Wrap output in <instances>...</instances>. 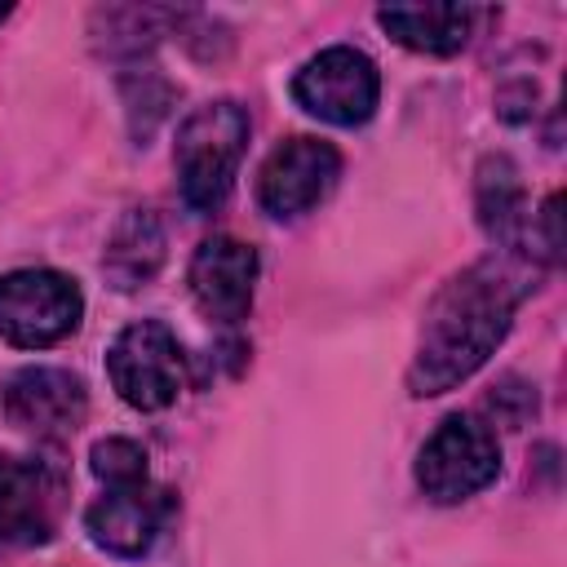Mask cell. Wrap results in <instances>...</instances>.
<instances>
[{
    "label": "cell",
    "instance_id": "cell-1",
    "mask_svg": "<svg viewBox=\"0 0 567 567\" xmlns=\"http://www.w3.org/2000/svg\"><path fill=\"white\" fill-rule=\"evenodd\" d=\"M527 288V270L514 266V257L505 252L452 275L425 306L421 346L408 368V390L416 399H430L474 377L505 341Z\"/></svg>",
    "mask_w": 567,
    "mask_h": 567
},
{
    "label": "cell",
    "instance_id": "cell-2",
    "mask_svg": "<svg viewBox=\"0 0 567 567\" xmlns=\"http://www.w3.org/2000/svg\"><path fill=\"white\" fill-rule=\"evenodd\" d=\"M248 146V111L239 102H208L177 128L173 164L190 213H217L230 199L239 159Z\"/></svg>",
    "mask_w": 567,
    "mask_h": 567
},
{
    "label": "cell",
    "instance_id": "cell-3",
    "mask_svg": "<svg viewBox=\"0 0 567 567\" xmlns=\"http://www.w3.org/2000/svg\"><path fill=\"white\" fill-rule=\"evenodd\" d=\"M496 474H501V443L478 416L465 412L443 416L416 456V483L439 505L470 501Z\"/></svg>",
    "mask_w": 567,
    "mask_h": 567
},
{
    "label": "cell",
    "instance_id": "cell-4",
    "mask_svg": "<svg viewBox=\"0 0 567 567\" xmlns=\"http://www.w3.org/2000/svg\"><path fill=\"white\" fill-rule=\"evenodd\" d=\"M80 284L58 270H9L0 275V337L22 350L58 346L80 328Z\"/></svg>",
    "mask_w": 567,
    "mask_h": 567
},
{
    "label": "cell",
    "instance_id": "cell-5",
    "mask_svg": "<svg viewBox=\"0 0 567 567\" xmlns=\"http://www.w3.org/2000/svg\"><path fill=\"white\" fill-rule=\"evenodd\" d=\"M292 97L315 120L354 128V124L372 120L377 97H381V75L368 53H359L350 44H332V49L315 53L292 75Z\"/></svg>",
    "mask_w": 567,
    "mask_h": 567
},
{
    "label": "cell",
    "instance_id": "cell-6",
    "mask_svg": "<svg viewBox=\"0 0 567 567\" xmlns=\"http://www.w3.org/2000/svg\"><path fill=\"white\" fill-rule=\"evenodd\" d=\"M106 372L128 408L159 412L182 390V346L159 319H137L111 341Z\"/></svg>",
    "mask_w": 567,
    "mask_h": 567
},
{
    "label": "cell",
    "instance_id": "cell-7",
    "mask_svg": "<svg viewBox=\"0 0 567 567\" xmlns=\"http://www.w3.org/2000/svg\"><path fill=\"white\" fill-rule=\"evenodd\" d=\"M102 487L106 492L84 509V527H89L93 545L115 558H142L159 540V532L173 514V492L155 487L151 474L115 478Z\"/></svg>",
    "mask_w": 567,
    "mask_h": 567
},
{
    "label": "cell",
    "instance_id": "cell-8",
    "mask_svg": "<svg viewBox=\"0 0 567 567\" xmlns=\"http://www.w3.org/2000/svg\"><path fill=\"white\" fill-rule=\"evenodd\" d=\"M341 173V155L332 142L319 137H288L270 151V159L261 164L257 177V204L266 217L275 221H292L301 213H310Z\"/></svg>",
    "mask_w": 567,
    "mask_h": 567
},
{
    "label": "cell",
    "instance_id": "cell-9",
    "mask_svg": "<svg viewBox=\"0 0 567 567\" xmlns=\"http://www.w3.org/2000/svg\"><path fill=\"white\" fill-rule=\"evenodd\" d=\"M66 501L62 470L31 456H0V545L27 549L44 545L58 532Z\"/></svg>",
    "mask_w": 567,
    "mask_h": 567
},
{
    "label": "cell",
    "instance_id": "cell-10",
    "mask_svg": "<svg viewBox=\"0 0 567 567\" xmlns=\"http://www.w3.org/2000/svg\"><path fill=\"white\" fill-rule=\"evenodd\" d=\"M0 408L9 425L35 439H71L84 425L89 394L66 368H18L0 390Z\"/></svg>",
    "mask_w": 567,
    "mask_h": 567
},
{
    "label": "cell",
    "instance_id": "cell-11",
    "mask_svg": "<svg viewBox=\"0 0 567 567\" xmlns=\"http://www.w3.org/2000/svg\"><path fill=\"white\" fill-rule=\"evenodd\" d=\"M190 297L195 306L217 323H239L252 306L257 284V248L230 235H213L190 257Z\"/></svg>",
    "mask_w": 567,
    "mask_h": 567
},
{
    "label": "cell",
    "instance_id": "cell-12",
    "mask_svg": "<svg viewBox=\"0 0 567 567\" xmlns=\"http://www.w3.org/2000/svg\"><path fill=\"white\" fill-rule=\"evenodd\" d=\"M478 221L501 244L505 257H527L532 217H527L518 168L505 155H487L478 164Z\"/></svg>",
    "mask_w": 567,
    "mask_h": 567
},
{
    "label": "cell",
    "instance_id": "cell-13",
    "mask_svg": "<svg viewBox=\"0 0 567 567\" xmlns=\"http://www.w3.org/2000/svg\"><path fill=\"white\" fill-rule=\"evenodd\" d=\"M474 18H478V9H470V4H390V9H377V22L403 49L434 53V58L465 49Z\"/></svg>",
    "mask_w": 567,
    "mask_h": 567
},
{
    "label": "cell",
    "instance_id": "cell-14",
    "mask_svg": "<svg viewBox=\"0 0 567 567\" xmlns=\"http://www.w3.org/2000/svg\"><path fill=\"white\" fill-rule=\"evenodd\" d=\"M164 266V226L151 208H128L120 226L111 230V244L102 252V270L120 292H133L155 279Z\"/></svg>",
    "mask_w": 567,
    "mask_h": 567
},
{
    "label": "cell",
    "instance_id": "cell-15",
    "mask_svg": "<svg viewBox=\"0 0 567 567\" xmlns=\"http://www.w3.org/2000/svg\"><path fill=\"white\" fill-rule=\"evenodd\" d=\"M89 465H93L97 483L137 478V474H146V452H142L133 439H102V443H93Z\"/></svg>",
    "mask_w": 567,
    "mask_h": 567
},
{
    "label": "cell",
    "instance_id": "cell-16",
    "mask_svg": "<svg viewBox=\"0 0 567 567\" xmlns=\"http://www.w3.org/2000/svg\"><path fill=\"white\" fill-rule=\"evenodd\" d=\"M4 18H9V4H0V22H4Z\"/></svg>",
    "mask_w": 567,
    "mask_h": 567
}]
</instances>
